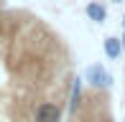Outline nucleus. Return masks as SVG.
<instances>
[{
  "label": "nucleus",
  "mask_w": 125,
  "mask_h": 122,
  "mask_svg": "<svg viewBox=\"0 0 125 122\" xmlns=\"http://www.w3.org/2000/svg\"><path fill=\"white\" fill-rule=\"evenodd\" d=\"M33 122H61V107L56 102H41L33 112Z\"/></svg>",
  "instance_id": "f257e3e1"
},
{
  "label": "nucleus",
  "mask_w": 125,
  "mask_h": 122,
  "mask_svg": "<svg viewBox=\"0 0 125 122\" xmlns=\"http://www.w3.org/2000/svg\"><path fill=\"white\" fill-rule=\"evenodd\" d=\"M87 81L92 87H97V89H107V87H110V76H107V71L102 69V66H89L87 69Z\"/></svg>",
  "instance_id": "f03ea898"
},
{
  "label": "nucleus",
  "mask_w": 125,
  "mask_h": 122,
  "mask_svg": "<svg viewBox=\"0 0 125 122\" xmlns=\"http://www.w3.org/2000/svg\"><path fill=\"white\" fill-rule=\"evenodd\" d=\"M120 51H123V46H120L117 38H107V41H105V53H107V59H120Z\"/></svg>",
  "instance_id": "7ed1b4c3"
},
{
  "label": "nucleus",
  "mask_w": 125,
  "mask_h": 122,
  "mask_svg": "<svg viewBox=\"0 0 125 122\" xmlns=\"http://www.w3.org/2000/svg\"><path fill=\"white\" fill-rule=\"evenodd\" d=\"M87 15H89V18H92V20H97V23H100V20H105L107 10L102 8L100 3H89V5H87Z\"/></svg>",
  "instance_id": "20e7f679"
},
{
  "label": "nucleus",
  "mask_w": 125,
  "mask_h": 122,
  "mask_svg": "<svg viewBox=\"0 0 125 122\" xmlns=\"http://www.w3.org/2000/svg\"><path fill=\"white\" fill-rule=\"evenodd\" d=\"M79 102H82V81L74 79V89H72V104H69V109H72V112H77Z\"/></svg>",
  "instance_id": "39448f33"
},
{
  "label": "nucleus",
  "mask_w": 125,
  "mask_h": 122,
  "mask_svg": "<svg viewBox=\"0 0 125 122\" xmlns=\"http://www.w3.org/2000/svg\"><path fill=\"white\" fill-rule=\"evenodd\" d=\"M123 46H125V36H123Z\"/></svg>",
  "instance_id": "423d86ee"
},
{
  "label": "nucleus",
  "mask_w": 125,
  "mask_h": 122,
  "mask_svg": "<svg viewBox=\"0 0 125 122\" xmlns=\"http://www.w3.org/2000/svg\"><path fill=\"white\" fill-rule=\"evenodd\" d=\"M115 3H120V0H115Z\"/></svg>",
  "instance_id": "0eeeda50"
}]
</instances>
